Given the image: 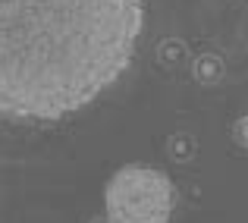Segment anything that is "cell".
<instances>
[{
    "label": "cell",
    "mask_w": 248,
    "mask_h": 223,
    "mask_svg": "<svg viewBox=\"0 0 248 223\" xmlns=\"http://www.w3.org/2000/svg\"><path fill=\"white\" fill-rule=\"evenodd\" d=\"M0 104L60 120L116 82L145 29V0H3Z\"/></svg>",
    "instance_id": "1"
},
{
    "label": "cell",
    "mask_w": 248,
    "mask_h": 223,
    "mask_svg": "<svg viewBox=\"0 0 248 223\" xmlns=\"http://www.w3.org/2000/svg\"><path fill=\"white\" fill-rule=\"evenodd\" d=\"M110 223H170L176 205L173 182L154 167H123L107 182Z\"/></svg>",
    "instance_id": "2"
}]
</instances>
